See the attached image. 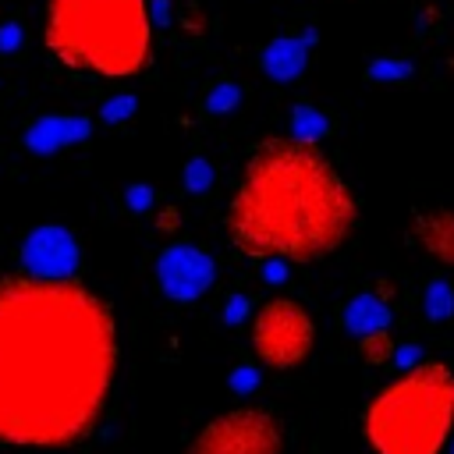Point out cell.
Here are the masks:
<instances>
[{"mask_svg": "<svg viewBox=\"0 0 454 454\" xmlns=\"http://www.w3.org/2000/svg\"><path fill=\"white\" fill-rule=\"evenodd\" d=\"M117 362V319L78 277H0V447L82 443L110 404Z\"/></svg>", "mask_w": 454, "mask_h": 454, "instance_id": "1", "label": "cell"}, {"mask_svg": "<svg viewBox=\"0 0 454 454\" xmlns=\"http://www.w3.org/2000/svg\"><path fill=\"white\" fill-rule=\"evenodd\" d=\"M223 227L255 262H319L348 245L358 199L319 145L294 138L259 142L231 192Z\"/></svg>", "mask_w": 454, "mask_h": 454, "instance_id": "2", "label": "cell"}, {"mask_svg": "<svg viewBox=\"0 0 454 454\" xmlns=\"http://www.w3.org/2000/svg\"><path fill=\"white\" fill-rule=\"evenodd\" d=\"M149 0H46V50L78 74L131 78L149 60Z\"/></svg>", "mask_w": 454, "mask_h": 454, "instance_id": "3", "label": "cell"}, {"mask_svg": "<svg viewBox=\"0 0 454 454\" xmlns=\"http://www.w3.org/2000/svg\"><path fill=\"white\" fill-rule=\"evenodd\" d=\"M372 454H443L454 440V369L415 362L383 383L362 408Z\"/></svg>", "mask_w": 454, "mask_h": 454, "instance_id": "4", "label": "cell"}, {"mask_svg": "<svg viewBox=\"0 0 454 454\" xmlns=\"http://www.w3.org/2000/svg\"><path fill=\"white\" fill-rule=\"evenodd\" d=\"M184 454H284V422L262 404H238L202 422Z\"/></svg>", "mask_w": 454, "mask_h": 454, "instance_id": "5", "label": "cell"}, {"mask_svg": "<svg viewBox=\"0 0 454 454\" xmlns=\"http://www.w3.org/2000/svg\"><path fill=\"white\" fill-rule=\"evenodd\" d=\"M316 344V323L294 298H270L252 316V351L273 372L298 369Z\"/></svg>", "mask_w": 454, "mask_h": 454, "instance_id": "6", "label": "cell"}, {"mask_svg": "<svg viewBox=\"0 0 454 454\" xmlns=\"http://www.w3.org/2000/svg\"><path fill=\"white\" fill-rule=\"evenodd\" d=\"M216 280V262L192 241L167 245L156 259V287L170 301H199Z\"/></svg>", "mask_w": 454, "mask_h": 454, "instance_id": "7", "label": "cell"}, {"mask_svg": "<svg viewBox=\"0 0 454 454\" xmlns=\"http://www.w3.org/2000/svg\"><path fill=\"white\" fill-rule=\"evenodd\" d=\"M21 273L35 280H74L78 273L74 234L57 223L35 227L21 245Z\"/></svg>", "mask_w": 454, "mask_h": 454, "instance_id": "8", "label": "cell"}, {"mask_svg": "<svg viewBox=\"0 0 454 454\" xmlns=\"http://www.w3.org/2000/svg\"><path fill=\"white\" fill-rule=\"evenodd\" d=\"M92 135V121L82 117V114H46V117H35L21 142L28 153H39V156H50V153H60L67 145H82L85 138Z\"/></svg>", "mask_w": 454, "mask_h": 454, "instance_id": "9", "label": "cell"}, {"mask_svg": "<svg viewBox=\"0 0 454 454\" xmlns=\"http://www.w3.org/2000/svg\"><path fill=\"white\" fill-rule=\"evenodd\" d=\"M411 238L433 262L454 270V209H419L411 216Z\"/></svg>", "mask_w": 454, "mask_h": 454, "instance_id": "10", "label": "cell"}, {"mask_svg": "<svg viewBox=\"0 0 454 454\" xmlns=\"http://www.w3.org/2000/svg\"><path fill=\"white\" fill-rule=\"evenodd\" d=\"M312 32L309 35H301V39H294V35H280V39H273L266 50H262V71L273 78V82H294L301 71H305V64H309V46H312Z\"/></svg>", "mask_w": 454, "mask_h": 454, "instance_id": "11", "label": "cell"}, {"mask_svg": "<svg viewBox=\"0 0 454 454\" xmlns=\"http://www.w3.org/2000/svg\"><path fill=\"white\" fill-rule=\"evenodd\" d=\"M340 323L351 337H369V333H380V330H390V305L365 291V294H355L351 301H344L340 309Z\"/></svg>", "mask_w": 454, "mask_h": 454, "instance_id": "12", "label": "cell"}, {"mask_svg": "<svg viewBox=\"0 0 454 454\" xmlns=\"http://www.w3.org/2000/svg\"><path fill=\"white\" fill-rule=\"evenodd\" d=\"M326 131H330L326 110H319V106H312V103H298V106L291 110V138H294V142L316 145Z\"/></svg>", "mask_w": 454, "mask_h": 454, "instance_id": "13", "label": "cell"}, {"mask_svg": "<svg viewBox=\"0 0 454 454\" xmlns=\"http://www.w3.org/2000/svg\"><path fill=\"white\" fill-rule=\"evenodd\" d=\"M358 355L369 362V365H390L394 355H397V340L390 330H380V333H369V337H358Z\"/></svg>", "mask_w": 454, "mask_h": 454, "instance_id": "14", "label": "cell"}, {"mask_svg": "<svg viewBox=\"0 0 454 454\" xmlns=\"http://www.w3.org/2000/svg\"><path fill=\"white\" fill-rule=\"evenodd\" d=\"M422 309L433 323H443L454 316V287L447 280H429L426 287V298H422Z\"/></svg>", "mask_w": 454, "mask_h": 454, "instance_id": "15", "label": "cell"}, {"mask_svg": "<svg viewBox=\"0 0 454 454\" xmlns=\"http://www.w3.org/2000/svg\"><path fill=\"white\" fill-rule=\"evenodd\" d=\"M202 103H206V114H216V117H220V114H231V110L241 103V89H238L234 82H216V85L206 92Z\"/></svg>", "mask_w": 454, "mask_h": 454, "instance_id": "16", "label": "cell"}, {"mask_svg": "<svg viewBox=\"0 0 454 454\" xmlns=\"http://www.w3.org/2000/svg\"><path fill=\"white\" fill-rule=\"evenodd\" d=\"M184 192H192V195H202L209 184H213V163L206 160V156H192L188 163H184Z\"/></svg>", "mask_w": 454, "mask_h": 454, "instance_id": "17", "label": "cell"}, {"mask_svg": "<svg viewBox=\"0 0 454 454\" xmlns=\"http://www.w3.org/2000/svg\"><path fill=\"white\" fill-rule=\"evenodd\" d=\"M365 74H369L372 82H401V78L411 74V64H408V60H394V57H376Z\"/></svg>", "mask_w": 454, "mask_h": 454, "instance_id": "18", "label": "cell"}, {"mask_svg": "<svg viewBox=\"0 0 454 454\" xmlns=\"http://www.w3.org/2000/svg\"><path fill=\"white\" fill-rule=\"evenodd\" d=\"M131 114H135V96H114V99H106V103H103V110H99V117H103L106 124L128 121Z\"/></svg>", "mask_w": 454, "mask_h": 454, "instance_id": "19", "label": "cell"}, {"mask_svg": "<svg viewBox=\"0 0 454 454\" xmlns=\"http://www.w3.org/2000/svg\"><path fill=\"white\" fill-rule=\"evenodd\" d=\"M124 206L135 209V213L149 209V206H153V188H149V184H128V192H124Z\"/></svg>", "mask_w": 454, "mask_h": 454, "instance_id": "20", "label": "cell"}, {"mask_svg": "<svg viewBox=\"0 0 454 454\" xmlns=\"http://www.w3.org/2000/svg\"><path fill=\"white\" fill-rule=\"evenodd\" d=\"M18 46H21V25H14V21H11V25H4V28H0V50H4V53H11V50H18Z\"/></svg>", "mask_w": 454, "mask_h": 454, "instance_id": "21", "label": "cell"}, {"mask_svg": "<svg viewBox=\"0 0 454 454\" xmlns=\"http://www.w3.org/2000/svg\"><path fill=\"white\" fill-rule=\"evenodd\" d=\"M245 312H248V301H245V298H231V301H227V323L245 319Z\"/></svg>", "mask_w": 454, "mask_h": 454, "instance_id": "22", "label": "cell"}, {"mask_svg": "<svg viewBox=\"0 0 454 454\" xmlns=\"http://www.w3.org/2000/svg\"><path fill=\"white\" fill-rule=\"evenodd\" d=\"M231 383H234V390H248V387H255V372H252L248 365H241V369L234 372V380H231Z\"/></svg>", "mask_w": 454, "mask_h": 454, "instance_id": "23", "label": "cell"}, {"mask_svg": "<svg viewBox=\"0 0 454 454\" xmlns=\"http://www.w3.org/2000/svg\"><path fill=\"white\" fill-rule=\"evenodd\" d=\"M450 447H454V440H450Z\"/></svg>", "mask_w": 454, "mask_h": 454, "instance_id": "24", "label": "cell"}]
</instances>
